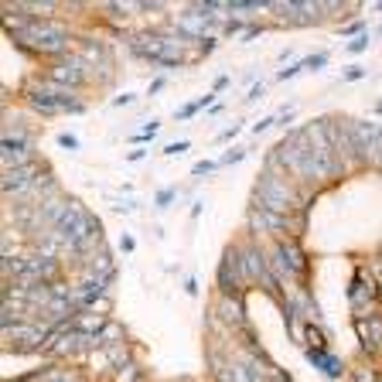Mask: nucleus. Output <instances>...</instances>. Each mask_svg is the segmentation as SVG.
<instances>
[{
  "label": "nucleus",
  "instance_id": "f257e3e1",
  "mask_svg": "<svg viewBox=\"0 0 382 382\" xmlns=\"http://www.w3.org/2000/svg\"><path fill=\"white\" fill-rule=\"evenodd\" d=\"M267 171H277L284 175L286 181H293L297 188H314L321 185V175H317V164H314V154H311V144H307V133L304 126L293 130L290 137H284L270 154H267Z\"/></svg>",
  "mask_w": 382,
  "mask_h": 382
},
{
  "label": "nucleus",
  "instance_id": "f03ea898",
  "mask_svg": "<svg viewBox=\"0 0 382 382\" xmlns=\"http://www.w3.org/2000/svg\"><path fill=\"white\" fill-rule=\"evenodd\" d=\"M314 198L300 201V191L293 181H286L284 175L277 171H263L253 185V201L256 208H267V212H277V215H286V218H304L307 208H311Z\"/></svg>",
  "mask_w": 382,
  "mask_h": 382
},
{
  "label": "nucleus",
  "instance_id": "7ed1b4c3",
  "mask_svg": "<svg viewBox=\"0 0 382 382\" xmlns=\"http://www.w3.org/2000/svg\"><path fill=\"white\" fill-rule=\"evenodd\" d=\"M304 133H307V144H311V154H314L321 185H324V181H338L345 168H341L338 150H335V144H331V120L317 116V120L304 123Z\"/></svg>",
  "mask_w": 382,
  "mask_h": 382
},
{
  "label": "nucleus",
  "instance_id": "20e7f679",
  "mask_svg": "<svg viewBox=\"0 0 382 382\" xmlns=\"http://www.w3.org/2000/svg\"><path fill=\"white\" fill-rule=\"evenodd\" d=\"M376 277H379V273H372L369 267H359V270H355V277H352V284H348V304H352V314H355V317L376 314V304H379V297H382V286Z\"/></svg>",
  "mask_w": 382,
  "mask_h": 382
},
{
  "label": "nucleus",
  "instance_id": "39448f33",
  "mask_svg": "<svg viewBox=\"0 0 382 382\" xmlns=\"http://www.w3.org/2000/svg\"><path fill=\"white\" fill-rule=\"evenodd\" d=\"M89 76H93V72H89V65L79 58V52H72V55H65L62 62H52V65H48V82H55V86H62V89H69V93H76L79 86H86Z\"/></svg>",
  "mask_w": 382,
  "mask_h": 382
},
{
  "label": "nucleus",
  "instance_id": "423d86ee",
  "mask_svg": "<svg viewBox=\"0 0 382 382\" xmlns=\"http://www.w3.org/2000/svg\"><path fill=\"white\" fill-rule=\"evenodd\" d=\"M215 290L218 293H246V280L239 273V260H236V246H229L222 253L218 273H215Z\"/></svg>",
  "mask_w": 382,
  "mask_h": 382
},
{
  "label": "nucleus",
  "instance_id": "0eeeda50",
  "mask_svg": "<svg viewBox=\"0 0 382 382\" xmlns=\"http://www.w3.org/2000/svg\"><path fill=\"white\" fill-rule=\"evenodd\" d=\"M215 311H218V321L225 328H232V331H246L249 328L246 324V300H243V293H218Z\"/></svg>",
  "mask_w": 382,
  "mask_h": 382
},
{
  "label": "nucleus",
  "instance_id": "6e6552de",
  "mask_svg": "<svg viewBox=\"0 0 382 382\" xmlns=\"http://www.w3.org/2000/svg\"><path fill=\"white\" fill-rule=\"evenodd\" d=\"M355 335L366 355H382V314H369V317H355Z\"/></svg>",
  "mask_w": 382,
  "mask_h": 382
},
{
  "label": "nucleus",
  "instance_id": "1a4fd4ad",
  "mask_svg": "<svg viewBox=\"0 0 382 382\" xmlns=\"http://www.w3.org/2000/svg\"><path fill=\"white\" fill-rule=\"evenodd\" d=\"M133 362V348H130V341H116V345H106L102 348V366L116 376L120 369H126Z\"/></svg>",
  "mask_w": 382,
  "mask_h": 382
},
{
  "label": "nucleus",
  "instance_id": "9d476101",
  "mask_svg": "<svg viewBox=\"0 0 382 382\" xmlns=\"http://www.w3.org/2000/svg\"><path fill=\"white\" fill-rule=\"evenodd\" d=\"M328 341H331V335L321 324H304V331H300L304 352H328Z\"/></svg>",
  "mask_w": 382,
  "mask_h": 382
},
{
  "label": "nucleus",
  "instance_id": "9b49d317",
  "mask_svg": "<svg viewBox=\"0 0 382 382\" xmlns=\"http://www.w3.org/2000/svg\"><path fill=\"white\" fill-rule=\"evenodd\" d=\"M106 324H109V317L102 311H82V314H76V331L79 335H99Z\"/></svg>",
  "mask_w": 382,
  "mask_h": 382
},
{
  "label": "nucleus",
  "instance_id": "f8f14e48",
  "mask_svg": "<svg viewBox=\"0 0 382 382\" xmlns=\"http://www.w3.org/2000/svg\"><path fill=\"white\" fill-rule=\"evenodd\" d=\"M307 362L314 366V369H321V372H328L331 379H338L341 376V362L331 355V352H307Z\"/></svg>",
  "mask_w": 382,
  "mask_h": 382
},
{
  "label": "nucleus",
  "instance_id": "ddd939ff",
  "mask_svg": "<svg viewBox=\"0 0 382 382\" xmlns=\"http://www.w3.org/2000/svg\"><path fill=\"white\" fill-rule=\"evenodd\" d=\"M201 106H215V95L208 93V95H201V99H194V102H185V106L175 113V120H191V116H194Z\"/></svg>",
  "mask_w": 382,
  "mask_h": 382
},
{
  "label": "nucleus",
  "instance_id": "4468645a",
  "mask_svg": "<svg viewBox=\"0 0 382 382\" xmlns=\"http://www.w3.org/2000/svg\"><path fill=\"white\" fill-rule=\"evenodd\" d=\"M338 34H345V38H352V41H355V38H362V34H366V21H362V17H355V21H348L345 27H338Z\"/></svg>",
  "mask_w": 382,
  "mask_h": 382
},
{
  "label": "nucleus",
  "instance_id": "2eb2a0df",
  "mask_svg": "<svg viewBox=\"0 0 382 382\" xmlns=\"http://www.w3.org/2000/svg\"><path fill=\"white\" fill-rule=\"evenodd\" d=\"M212 171H218V161H198V164L191 168V178H205V175H212Z\"/></svg>",
  "mask_w": 382,
  "mask_h": 382
},
{
  "label": "nucleus",
  "instance_id": "dca6fc26",
  "mask_svg": "<svg viewBox=\"0 0 382 382\" xmlns=\"http://www.w3.org/2000/svg\"><path fill=\"white\" fill-rule=\"evenodd\" d=\"M246 157V147H236V150H229L225 157H218V168H232L236 161H243Z\"/></svg>",
  "mask_w": 382,
  "mask_h": 382
},
{
  "label": "nucleus",
  "instance_id": "f3484780",
  "mask_svg": "<svg viewBox=\"0 0 382 382\" xmlns=\"http://www.w3.org/2000/svg\"><path fill=\"white\" fill-rule=\"evenodd\" d=\"M133 376L140 379V366H137V362H130L126 369H120V372H116L113 379H116V382H133Z\"/></svg>",
  "mask_w": 382,
  "mask_h": 382
},
{
  "label": "nucleus",
  "instance_id": "a211bd4d",
  "mask_svg": "<svg viewBox=\"0 0 382 382\" xmlns=\"http://www.w3.org/2000/svg\"><path fill=\"white\" fill-rule=\"evenodd\" d=\"M300 72H304V58L293 62V65H286V69H280V72H277V82H284V79H290V76H300Z\"/></svg>",
  "mask_w": 382,
  "mask_h": 382
},
{
  "label": "nucleus",
  "instance_id": "6ab92c4d",
  "mask_svg": "<svg viewBox=\"0 0 382 382\" xmlns=\"http://www.w3.org/2000/svg\"><path fill=\"white\" fill-rule=\"evenodd\" d=\"M171 201H175V188H164V191L154 194V205H157V208H168Z\"/></svg>",
  "mask_w": 382,
  "mask_h": 382
},
{
  "label": "nucleus",
  "instance_id": "aec40b11",
  "mask_svg": "<svg viewBox=\"0 0 382 382\" xmlns=\"http://www.w3.org/2000/svg\"><path fill=\"white\" fill-rule=\"evenodd\" d=\"M355 79H366V69H362V65H348V69H345V82H355Z\"/></svg>",
  "mask_w": 382,
  "mask_h": 382
},
{
  "label": "nucleus",
  "instance_id": "412c9836",
  "mask_svg": "<svg viewBox=\"0 0 382 382\" xmlns=\"http://www.w3.org/2000/svg\"><path fill=\"white\" fill-rule=\"evenodd\" d=\"M366 45H369V34H362V38H355V41L348 45V55H359V52H366Z\"/></svg>",
  "mask_w": 382,
  "mask_h": 382
},
{
  "label": "nucleus",
  "instance_id": "4be33fe9",
  "mask_svg": "<svg viewBox=\"0 0 382 382\" xmlns=\"http://www.w3.org/2000/svg\"><path fill=\"white\" fill-rule=\"evenodd\" d=\"M324 62H328V55H324V52H317L314 58H304V69H321Z\"/></svg>",
  "mask_w": 382,
  "mask_h": 382
},
{
  "label": "nucleus",
  "instance_id": "5701e85b",
  "mask_svg": "<svg viewBox=\"0 0 382 382\" xmlns=\"http://www.w3.org/2000/svg\"><path fill=\"white\" fill-rule=\"evenodd\" d=\"M239 130H243V123H236V126H229V130H225L222 137H215V144H229V140H236V133H239Z\"/></svg>",
  "mask_w": 382,
  "mask_h": 382
},
{
  "label": "nucleus",
  "instance_id": "b1692460",
  "mask_svg": "<svg viewBox=\"0 0 382 382\" xmlns=\"http://www.w3.org/2000/svg\"><path fill=\"white\" fill-rule=\"evenodd\" d=\"M58 144H62L65 150H76V147H79V140H76L72 133H62V137H58Z\"/></svg>",
  "mask_w": 382,
  "mask_h": 382
},
{
  "label": "nucleus",
  "instance_id": "393cba45",
  "mask_svg": "<svg viewBox=\"0 0 382 382\" xmlns=\"http://www.w3.org/2000/svg\"><path fill=\"white\" fill-rule=\"evenodd\" d=\"M120 249H123V253H133V249H137V246H133V236H130V232H123V236H120Z\"/></svg>",
  "mask_w": 382,
  "mask_h": 382
},
{
  "label": "nucleus",
  "instance_id": "a878e982",
  "mask_svg": "<svg viewBox=\"0 0 382 382\" xmlns=\"http://www.w3.org/2000/svg\"><path fill=\"white\" fill-rule=\"evenodd\" d=\"M164 86H168V76H157V79L150 82V89H147V93H150V95H157L161 89H164Z\"/></svg>",
  "mask_w": 382,
  "mask_h": 382
},
{
  "label": "nucleus",
  "instance_id": "bb28decb",
  "mask_svg": "<svg viewBox=\"0 0 382 382\" xmlns=\"http://www.w3.org/2000/svg\"><path fill=\"white\" fill-rule=\"evenodd\" d=\"M270 126H277V116H267V120H260L253 130H256V133H263V130H270Z\"/></svg>",
  "mask_w": 382,
  "mask_h": 382
},
{
  "label": "nucleus",
  "instance_id": "cd10ccee",
  "mask_svg": "<svg viewBox=\"0 0 382 382\" xmlns=\"http://www.w3.org/2000/svg\"><path fill=\"white\" fill-rule=\"evenodd\" d=\"M222 89H229V76H218V79H215V86H212V95H218Z\"/></svg>",
  "mask_w": 382,
  "mask_h": 382
},
{
  "label": "nucleus",
  "instance_id": "c85d7f7f",
  "mask_svg": "<svg viewBox=\"0 0 382 382\" xmlns=\"http://www.w3.org/2000/svg\"><path fill=\"white\" fill-rule=\"evenodd\" d=\"M191 144L185 140V144H171V147H164V154H181V150H188Z\"/></svg>",
  "mask_w": 382,
  "mask_h": 382
},
{
  "label": "nucleus",
  "instance_id": "c756f323",
  "mask_svg": "<svg viewBox=\"0 0 382 382\" xmlns=\"http://www.w3.org/2000/svg\"><path fill=\"white\" fill-rule=\"evenodd\" d=\"M260 95H263V86H253L249 95H246V102H253V99H260Z\"/></svg>",
  "mask_w": 382,
  "mask_h": 382
},
{
  "label": "nucleus",
  "instance_id": "7c9ffc66",
  "mask_svg": "<svg viewBox=\"0 0 382 382\" xmlns=\"http://www.w3.org/2000/svg\"><path fill=\"white\" fill-rule=\"evenodd\" d=\"M376 14H382V0H379V3H376Z\"/></svg>",
  "mask_w": 382,
  "mask_h": 382
},
{
  "label": "nucleus",
  "instance_id": "2f4dec72",
  "mask_svg": "<svg viewBox=\"0 0 382 382\" xmlns=\"http://www.w3.org/2000/svg\"><path fill=\"white\" fill-rule=\"evenodd\" d=\"M379 34H382V27H379Z\"/></svg>",
  "mask_w": 382,
  "mask_h": 382
},
{
  "label": "nucleus",
  "instance_id": "473e14b6",
  "mask_svg": "<svg viewBox=\"0 0 382 382\" xmlns=\"http://www.w3.org/2000/svg\"><path fill=\"white\" fill-rule=\"evenodd\" d=\"M379 280H382V273H379Z\"/></svg>",
  "mask_w": 382,
  "mask_h": 382
}]
</instances>
